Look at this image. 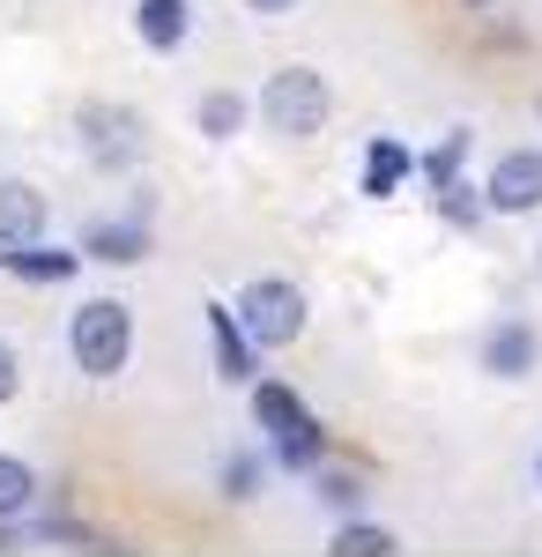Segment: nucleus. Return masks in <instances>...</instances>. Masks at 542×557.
I'll use <instances>...</instances> for the list:
<instances>
[{
    "instance_id": "obj_20",
    "label": "nucleus",
    "mask_w": 542,
    "mask_h": 557,
    "mask_svg": "<svg viewBox=\"0 0 542 557\" xmlns=\"http://www.w3.org/2000/svg\"><path fill=\"white\" fill-rule=\"evenodd\" d=\"M312 498H320V506H328L334 520H349V513H365V506H372V491H365V475H349V469H328V461L312 469Z\"/></svg>"
},
{
    "instance_id": "obj_22",
    "label": "nucleus",
    "mask_w": 542,
    "mask_h": 557,
    "mask_svg": "<svg viewBox=\"0 0 542 557\" xmlns=\"http://www.w3.org/2000/svg\"><path fill=\"white\" fill-rule=\"evenodd\" d=\"M15 394H23V357H15V343L0 335V409H8Z\"/></svg>"
},
{
    "instance_id": "obj_1",
    "label": "nucleus",
    "mask_w": 542,
    "mask_h": 557,
    "mask_svg": "<svg viewBox=\"0 0 542 557\" xmlns=\"http://www.w3.org/2000/svg\"><path fill=\"white\" fill-rule=\"evenodd\" d=\"M134 343H141V327H134V305L126 298H83L67 312V357L97 386L120 380L126 364H134Z\"/></svg>"
},
{
    "instance_id": "obj_18",
    "label": "nucleus",
    "mask_w": 542,
    "mask_h": 557,
    "mask_svg": "<svg viewBox=\"0 0 542 557\" xmlns=\"http://www.w3.org/2000/svg\"><path fill=\"white\" fill-rule=\"evenodd\" d=\"M468 149H476V134L468 127H446L431 149H417V178L439 194V186H454V178H468Z\"/></svg>"
},
{
    "instance_id": "obj_17",
    "label": "nucleus",
    "mask_w": 542,
    "mask_h": 557,
    "mask_svg": "<svg viewBox=\"0 0 542 557\" xmlns=\"http://www.w3.org/2000/svg\"><path fill=\"white\" fill-rule=\"evenodd\" d=\"M328 550L334 557H402V535H394L386 520H372V513H349V520H334Z\"/></svg>"
},
{
    "instance_id": "obj_10",
    "label": "nucleus",
    "mask_w": 542,
    "mask_h": 557,
    "mask_svg": "<svg viewBox=\"0 0 542 557\" xmlns=\"http://www.w3.org/2000/svg\"><path fill=\"white\" fill-rule=\"evenodd\" d=\"M126 23H134V45H141V52L171 60V52L194 45V0H134Z\"/></svg>"
},
{
    "instance_id": "obj_16",
    "label": "nucleus",
    "mask_w": 542,
    "mask_h": 557,
    "mask_svg": "<svg viewBox=\"0 0 542 557\" xmlns=\"http://www.w3.org/2000/svg\"><path fill=\"white\" fill-rule=\"evenodd\" d=\"M260 483H268V446H231L215 461V498H231V506H252Z\"/></svg>"
},
{
    "instance_id": "obj_6",
    "label": "nucleus",
    "mask_w": 542,
    "mask_h": 557,
    "mask_svg": "<svg viewBox=\"0 0 542 557\" xmlns=\"http://www.w3.org/2000/svg\"><path fill=\"white\" fill-rule=\"evenodd\" d=\"M83 260H97V268H141V260L157 253V231H149V215H97V223H83Z\"/></svg>"
},
{
    "instance_id": "obj_24",
    "label": "nucleus",
    "mask_w": 542,
    "mask_h": 557,
    "mask_svg": "<svg viewBox=\"0 0 542 557\" xmlns=\"http://www.w3.org/2000/svg\"><path fill=\"white\" fill-rule=\"evenodd\" d=\"M8 550H23V520H0V557Z\"/></svg>"
},
{
    "instance_id": "obj_23",
    "label": "nucleus",
    "mask_w": 542,
    "mask_h": 557,
    "mask_svg": "<svg viewBox=\"0 0 542 557\" xmlns=\"http://www.w3.org/2000/svg\"><path fill=\"white\" fill-rule=\"evenodd\" d=\"M238 8H252V15H268V23H275V15H297L305 0H238Z\"/></svg>"
},
{
    "instance_id": "obj_13",
    "label": "nucleus",
    "mask_w": 542,
    "mask_h": 557,
    "mask_svg": "<svg viewBox=\"0 0 542 557\" xmlns=\"http://www.w3.org/2000/svg\"><path fill=\"white\" fill-rule=\"evenodd\" d=\"M246 127H252V97H246V89H201V104H194V134H201L209 149H231Z\"/></svg>"
},
{
    "instance_id": "obj_14",
    "label": "nucleus",
    "mask_w": 542,
    "mask_h": 557,
    "mask_svg": "<svg viewBox=\"0 0 542 557\" xmlns=\"http://www.w3.org/2000/svg\"><path fill=\"white\" fill-rule=\"evenodd\" d=\"M23 543H60V550H83V557H112L120 550L104 528H89V520H75V513H30L23 520Z\"/></svg>"
},
{
    "instance_id": "obj_28",
    "label": "nucleus",
    "mask_w": 542,
    "mask_h": 557,
    "mask_svg": "<svg viewBox=\"0 0 542 557\" xmlns=\"http://www.w3.org/2000/svg\"><path fill=\"white\" fill-rule=\"evenodd\" d=\"M535 120H542V97H535Z\"/></svg>"
},
{
    "instance_id": "obj_26",
    "label": "nucleus",
    "mask_w": 542,
    "mask_h": 557,
    "mask_svg": "<svg viewBox=\"0 0 542 557\" xmlns=\"http://www.w3.org/2000/svg\"><path fill=\"white\" fill-rule=\"evenodd\" d=\"M535 491H542V446H535Z\"/></svg>"
},
{
    "instance_id": "obj_25",
    "label": "nucleus",
    "mask_w": 542,
    "mask_h": 557,
    "mask_svg": "<svg viewBox=\"0 0 542 557\" xmlns=\"http://www.w3.org/2000/svg\"><path fill=\"white\" fill-rule=\"evenodd\" d=\"M460 8H476V15H483V8H498V0H460Z\"/></svg>"
},
{
    "instance_id": "obj_12",
    "label": "nucleus",
    "mask_w": 542,
    "mask_h": 557,
    "mask_svg": "<svg viewBox=\"0 0 542 557\" xmlns=\"http://www.w3.org/2000/svg\"><path fill=\"white\" fill-rule=\"evenodd\" d=\"M328 454H334V431L320 424L312 409H305L291 431H275V438H268V461H275V469H291V475H312Z\"/></svg>"
},
{
    "instance_id": "obj_8",
    "label": "nucleus",
    "mask_w": 542,
    "mask_h": 557,
    "mask_svg": "<svg viewBox=\"0 0 542 557\" xmlns=\"http://www.w3.org/2000/svg\"><path fill=\"white\" fill-rule=\"evenodd\" d=\"M201 320H209L215 380H223V386H252V380H260V357H268V349H260V343L246 335V327H238L231 298H209V305H201Z\"/></svg>"
},
{
    "instance_id": "obj_9",
    "label": "nucleus",
    "mask_w": 542,
    "mask_h": 557,
    "mask_svg": "<svg viewBox=\"0 0 542 557\" xmlns=\"http://www.w3.org/2000/svg\"><path fill=\"white\" fill-rule=\"evenodd\" d=\"M409 178H417V149H409L402 134H372L365 157H357V194H365V201H394Z\"/></svg>"
},
{
    "instance_id": "obj_3",
    "label": "nucleus",
    "mask_w": 542,
    "mask_h": 557,
    "mask_svg": "<svg viewBox=\"0 0 542 557\" xmlns=\"http://www.w3.org/2000/svg\"><path fill=\"white\" fill-rule=\"evenodd\" d=\"M231 312H238V327L260 349H291L312 327V298H305V283H291V275H252V283H238Z\"/></svg>"
},
{
    "instance_id": "obj_2",
    "label": "nucleus",
    "mask_w": 542,
    "mask_h": 557,
    "mask_svg": "<svg viewBox=\"0 0 542 557\" xmlns=\"http://www.w3.org/2000/svg\"><path fill=\"white\" fill-rule=\"evenodd\" d=\"M252 120L275 134V141H312V134H328V120H334L328 75H320V67H305V60L275 67V75L260 83V97H252Z\"/></svg>"
},
{
    "instance_id": "obj_15",
    "label": "nucleus",
    "mask_w": 542,
    "mask_h": 557,
    "mask_svg": "<svg viewBox=\"0 0 542 557\" xmlns=\"http://www.w3.org/2000/svg\"><path fill=\"white\" fill-rule=\"evenodd\" d=\"M246 417H252V431L275 438V431H291L297 417H305V394H297L291 380H268V372H260V380L246 386Z\"/></svg>"
},
{
    "instance_id": "obj_5",
    "label": "nucleus",
    "mask_w": 542,
    "mask_h": 557,
    "mask_svg": "<svg viewBox=\"0 0 542 557\" xmlns=\"http://www.w3.org/2000/svg\"><path fill=\"white\" fill-rule=\"evenodd\" d=\"M476 364H483L491 380H528L542 364V327L520 320V312H498V320L483 327V343H476Z\"/></svg>"
},
{
    "instance_id": "obj_11",
    "label": "nucleus",
    "mask_w": 542,
    "mask_h": 557,
    "mask_svg": "<svg viewBox=\"0 0 542 557\" xmlns=\"http://www.w3.org/2000/svg\"><path fill=\"white\" fill-rule=\"evenodd\" d=\"M52 231V194L38 178H0V246H30Z\"/></svg>"
},
{
    "instance_id": "obj_7",
    "label": "nucleus",
    "mask_w": 542,
    "mask_h": 557,
    "mask_svg": "<svg viewBox=\"0 0 542 557\" xmlns=\"http://www.w3.org/2000/svg\"><path fill=\"white\" fill-rule=\"evenodd\" d=\"M483 209L491 215H535L542 209V149H505L483 172Z\"/></svg>"
},
{
    "instance_id": "obj_19",
    "label": "nucleus",
    "mask_w": 542,
    "mask_h": 557,
    "mask_svg": "<svg viewBox=\"0 0 542 557\" xmlns=\"http://www.w3.org/2000/svg\"><path fill=\"white\" fill-rule=\"evenodd\" d=\"M45 498V475L23 454H0V520H30Z\"/></svg>"
},
{
    "instance_id": "obj_27",
    "label": "nucleus",
    "mask_w": 542,
    "mask_h": 557,
    "mask_svg": "<svg viewBox=\"0 0 542 557\" xmlns=\"http://www.w3.org/2000/svg\"><path fill=\"white\" fill-rule=\"evenodd\" d=\"M535 275H542V246H535Z\"/></svg>"
},
{
    "instance_id": "obj_21",
    "label": "nucleus",
    "mask_w": 542,
    "mask_h": 557,
    "mask_svg": "<svg viewBox=\"0 0 542 557\" xmlns=\"http://www.w3.org/2000/svg\"><path fill=\"white\" fill-rule=\"evenodd\" d=\"M431 209H439V223H446V231H476V223H483V186H476V178H454V186H439V194H431Z\"/></svg>"
},
{
    "instance_id": "obj_4",
    "label": "nucleus",
    "mask_w": 542,
    "mask_h": 557,
    "mask_svg": "<svg viewBox=\"0 0 542 557\" xmlns=\"http://www.w3.org/2000/svg\"><path fill=\"white\" fill-rule=\"evenodd\" d=\"M75 134H83V157L97 172H134L149 157V127L134 104H83L75 112Z\"/></svg>"
}]
</instances>
